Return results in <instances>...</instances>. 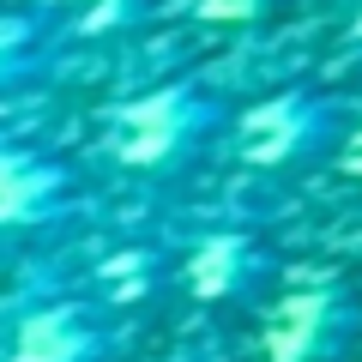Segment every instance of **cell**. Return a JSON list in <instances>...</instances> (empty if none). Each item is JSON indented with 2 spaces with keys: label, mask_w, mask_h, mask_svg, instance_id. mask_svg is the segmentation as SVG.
I'll return each instance as SVG.
<instances>
[{
  "label": "cell",
  "mask_w": 362,
  "mask_h": 362,
  "mask_svg": "<svg viewBox=\"0 0 362 362\" xmlns=\"http://www.w3.org/2000/svg\"><path fill=\"white\" fill-rule=\"evenodd\" d=\"M223 121H230V109H223L218 90H206L199 78H169V85H151V90H139V97L109 109L103 151L115 169L169 175L194 151H206V139Z\"/></svg>",
  "instance_id": "6da1fadb"
},
{
  "label": "cell",
  "mask_w": 362,
  "mask_h": 362,
  "mask_svg": "<svg viewBox=\"0 0 362 362\" xmlns=\"http://www.w3.org/2000/svg\"><path fill=\"white\" fill-rule=\"evenodd\" d=\"M344 115L350 109L338 97H326L314 85H290V90H272V97L247 103L230 121V139L247 169H302L338 151Z\"/></svg>",
  "instance_id": "7a4b0ae2"
},
{
  "label": "cell",
  "mask_w": 362,
  "mask_h": 362,
  "mask_svg": "<svg viewBox=\"0 0 362 362\" xmlns=\"http://www.w3.org/2000/svg\"><path fill=\"white\" fill-rule=\"evenodd\" d=\"M362 350V296L308 284L266 314V362H350Z\"/></svg>",
  "instance_id": "3957f363"
},
{
  "label": "cell",
  "mask_w": 362,
  "mask_h": 362,
  "mask_svg": "<svg viewBox=\"0 0 362 362\" xmlns=\"http://www.w3.org/2000/svg\"><path fill=\"white\" fill-rule=\"evenodd\" d=\"M115 350H121V326L109 320V308L61 296L18 314L0 362H115Z\"/></svg>",
  "instance_id": "277c9868"
},
{
  "label": "cell",
  "mask_w": 362,
  "mask_h": 362,
  "mask_svg": "<svg viewBox=\"0 0 362 362\" xmlns=\"http://www.w3.org/2000/svg\"><path fill=\"white\" fill-rule=\"evenodd\" d=\"M181 278H187V296L211 302V308H242L259 302L278 278V259L254 242L247 230H211L194 242V254L181 259Z\"/></svg>",
  "instance_id": "5b68a950"
},
{
  "label": "cell",
  "mask_w": 362,
  "mask_h": 362,
  "mask_svg": "<svg viewBox=\"0 0 362 362\" xmlns=\"http://www.w3.org/2000/svg\"><path fill=\"white\" fill-rule=\"evenodd\" d=\"M73 163L49 151H18L0 145V235H25L73 211Z\"/></svg>",
  "instance_id": "8992f818"
},
{
  "label": "cell",
  "mask_w": 362,
  "mask_h": 362,
  "mask_svg": "<svg viewBox=\"0 0 362 362\" xmlns=\"http://www.w3.org/2000/svg\"><path fill=\"white\" fill-rule=\"evenodd\" d=\"M66 6H73V37H115L145 13V0H66Z\"/></svg>",
  "instance_id": "52a82bcc"
},
{
  "label": "cell",
  "mask_w": 362,
  "mask_h": 362,
  "mask_svg": "<svg viewBox=\"0 0 362 362\" xmlns=\"http://www.w3.org/2000/svg\"><path fill=\"white\" fill-rule=\"evenodd\" d=\"M37 42H42L37 13H0V73H18L37 54Z\"/></svg>",
  "instance_id": "ba28073f"
},
{
  "label": "cell",
  "mask_w": 362,
  "mask_h": 362,
  "mask_svg": "<svg viewBox=\"0 0 362 362\" xmlns=\"http://www.w3.org/2000/svg\"><path fill=\"white\" fill-rule=\"evenodd\" d=\"M272 6H278V0H187V13H194L199 25H254Z\"/></svg>",
  "instance_id": "9c48e42d"
},
{
  "label": "cell",
  "mask_w": 362,
  "mask_h": 362,
  "mask_svg": "<svg viewBox=\"0 0 362 362\" xmlns=\"http://www.w3.org/2000/svg\"><path fill=\"white\" fill-rule=\"evenodd\" d=\"M332 163H338V175H350V181H362V121H356V127H344V139H338V151H332Z\"/></svg>",
  "instance_id": "30bf717a"
},
{
  "label": "cell",
  "mask_w": 362,
  "mask_h": 362,
  "mask_svg": "<svg viewBox=\"0 0 362 362\" xmlns=\"http://www.w3.org/2000/svg\"><path fill=\"white\" fill-rule=\"evenodd\" d=\"M344 37L356 42V49H362V6H356V18H350V30H344Z\"/></svg>",
  "instance_id": "8fae6325"
}]
</instances>
